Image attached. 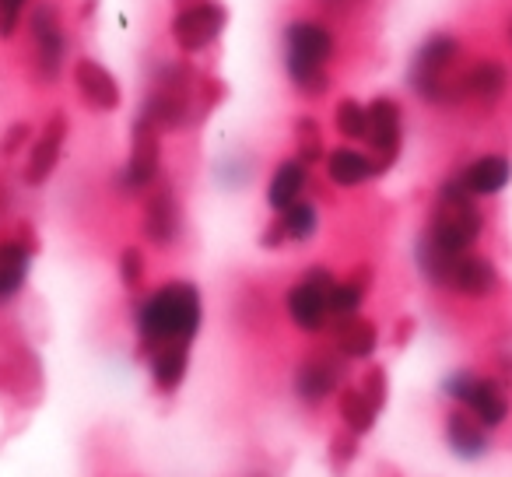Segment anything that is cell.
<instances>
[{
    "instance_id": "4316f807",
    "label": "cell",
    "mask_w": 512,
    "mask_h": 477,
    "mask_svg": "<svg viewBox=\"0 0 512 477\" xmlns=\"http://www.w3.org/2000/svg\"><path fill=\"white\" fill-rule=\"evenodd\" d=\"M341 418H344V425H348V432L365 435L372 425H376L379 411L372 407V400L365 397L358 386H348V390L341 393Z\"/></svg>"
},
{
    "instance_id": "1f68e13d",
    "label": "cell",
    "mask_w": 512,
    "mask_h": 477,
    "mask_svg": "<svg viewBox=\"0 0 512 477\" xmlns=\"http://www.w3.org/2000/svg\"><path fill=\"white\" fill-rule=\"evenodd\" d=\"M32 137H36V130H32V123H11L8 130H4V137H0V155H18V151H25V144H32Z\"/></svg>"
},
{
    "instance_id": "e575fe53",
    "label": "cell",
    "mask_w": 512,
    "mask_h": 477,
    "mask_svg": "<svg viewBox=\"0 0 512 477\" xmlns=\"http://www.w3.org/2000/svg\"><path fill=\"white\" fill-rule=\"evenodd\" d=\"M505 39L512 43V18H509V25H505Z\"/></svg>"
},
{
    "instance_id": "ffe728a7",
    "label": "cell",
    "mask_w": 512,
    "mask_h": 477,
    "mask_svg": "<svg viewBox=\"0 0 512 477\" xmlns=\"http://www.w3.org/2000/svg\"><path fill=\"white\" fill-rule=\"evenodd\" d=\"M456 179H460L463 190H467L470 197H495V193H502L505 186H509L512 162L505 155H495V151H491V155L474 158Z\"/></svg>"
},
{
    "instance_id": "e0dca14e",
    "label": "cell",
    "mask_w": 512,
    "mask_h": 477,
    "mask_svg": "<svg viewBox=\"0 0 512 477\" xmlns=\"http://www.w3.org/2000/svg\"><path fill=\"white\" fill-rule=\"evenodd\" d=\"M341 376H344V365L337 355H309L295 369V393L306 404H323L341 386Z\"/></svg>"
},
{
    "instance_id": "5b68a950",
    "label": "cell",
    "mask_w": 512,
    "mask_h": 477,
    "mask_svg": "<svg viewBox=\"0 0 512 477\" xmlns=\"http://www.w3.org/2000/svg\"><path fill=\"white\" fill-rule=\"evenodd\" d=\"M460 71H463V43L456 36H449V32H432L421 43V50L414 53L407 81H411V92L421 102L453 106V102H460V92H456Z\"/></svg>"
},
{
    "instance_id": "d6a6232c",
    "label": "cell",
    "mask_w": 512,
    "mask_h": 477,
    "mask_svg": "<svg viewBox=\"0 0 512 477\" xmlns=\"http://www.w3.org/2000/svg\"><path fill=\"white\" fill-rule=\"evenodd\" d=\"M358 390L372 400V407H376V411H383V404H386V372L383 369H369Z\"/></svg>"
},
{
    "instance_id": "603a6c76",
    "label": "cell",
    "mask_w": 512,
    "mask_h": 477,
    "mask_svg": "<svg viewBox=\"0 0 512 477\" xmlns=\"http://www.w3.org/2000/svg\"><path fill=\"white\" fill-rule=\"evenodd\" d=\"M446 439L449 449L463 460H477V456L488 453V428L481 425L477 418H470L467 411H453L446 418Z\"/></svg>"
},
{
    "instance_id": "8992f818",
    "label": "cell",
    "mask_w": 512,
    "mask_h": 477,
    "mask_svg": "<svg viewBox=\"0 0 512 477\" xmlns=\"http://www.w3.org/2000/svg\"><path fill=\"white\" fill-rule=\"evenodd\" d=\"M29 25V43H32V67H36L39 81H57L67 67V50H71V39H67V25L60 15L57 4L50 0H36L25 18Z\"/></svg>"
},
{
    "instance_id": "836d02e7",
    "label": "cell",
    "mask_w": 512,
    "mask_h": 477,
    "mask_svg": "<svg viewBox=\"0 0 512 477\" xmlns=\"http://www.w3.org/2000/svg\"><path fill=\"white\" fill-rule=\"evenodd\" d=\"M355 460V439H344V435H334V442H330V463H334L337 470L348 467V463Z\"/></svg>"
},
{
    "instance_id": "3957f363",
    "label": "cell",
    "mask_w": 512,
    "mask_h": 477,
    "mask_svg": "<svg viewBox=\"0 0 512 477\" xmlns=\"http://www.w3.org/2000/svg\"><path fill=\"white\" fill-rule=\"evenodd\" d=\"M481 232H484V214L477 211L474 197H470V193L463 190L460 179L453 176L439 186L432 221H428L425 235H421L418 243L435 253H442L446 260H456V257H463V253L474 250Z\"/></svg>"
},
{
    "instance_id": "30bf717a",
    "label": "cell",
    "mask_w": 512,
    "mask_h": 477,
    "mask_svg": "<svg viewBox=\"0 0 512 477\" xmlns=\"http://www.w3.org/2000/svg\"><path fill=\"white\" fill-rule=\"evenodd\" d=\"M334 274L327 267H309L306 278L285 295V309L292 323L306 334H320L330 323V288H334Z\"/></svg>"
},
{
    "instance_id": "d4e9b609",
    "label": "cell",
    "mask_w": 512,
    "mask_h": 477,
    "mask_svg": "<svg viewBox=\"0 0 512 477\" xmlns=\"http://www.w3.org/2000/svg\"><path fill=\"white\" fill-rule=\"evenodd\" d=\"M334 344L341 358H372L379 348V330H376V323L362 320V316H351V320L337 323Z\"/></svg>"
},
{
    "instance_id": "52a82bcc",
    "label": "cell",
    "mask_w": 512,
    "mask_h": 477,
    "mask_svg": "<svg viewBox=\"0 0 512 477\" xmlns=\"http://www.w3.org/2000/svg\"><path fill=\"white\" fill-rule=\"evenodd\" d=\"M442 390L453 400H460L470 418H477L484 428H498L509 418V393L491 376H477L470 369H460L442 383Z\"/></svg>"
},
{
    "instance_id": "83f0119b",
    "label": "cell",
    "mask_w": 512,
    "mask_h": 477,
    "mask_svg": "<svg viewBox=\"0 0 512 477\" xmlns=\"http://www.w3.org/2000/svg\"><path fill=\"white\" fill-rule=\"evenodd\" d=\"M365 123H369V116H365V106L358 99H341L334 109V127L337 134L344 137V141H365Z\"/></svg>"
},
{
    "instance_id": "ba28073f",
    "label": "cell",
    "mask_w": 512,
    "mask_h": 477,
    "mask_svg": "<svg viewBox=\"0 0 512 477\" xmlns=\"http://www.w3.org/2000/svg\"><path fill=\"white\" fill-rule=\"evenodd\" d=\"M225 25L228 11L221 8L218 0H193L186 8H176V15L169 22V36L183 53H204L218 43Z\"/></svg>"
},
{
    "instance_id": "8fae6325",
    "label": "cell",
    "mask_w": 512,
    "mask_h": 477,
    "mask_svg": "<svg viewBox=\"0 0 512 477\" xmlns=\"http://www.w3.org/2000/svg\"><path fill=\"white\" fill-rule=\"evenodd\" d=\"M158 172H162V134L144 120H137L127 165L120 169L116 183H120L123 193H148L151 186H158Z\"/></svg>"
},
{
    "instance_id": "7402d4cb",
    "label": "cell",
    "mask_w": 512,
    "mask_h": 477,
    "mask_svg": "<svg viewBox=\"0 0 512 477\" xmlns=\"http://www.w3.org/2000/svg\"><path fill=\"white\" fill-rule=\"evenodd\" d=\"M372 176H376V165H372V158L365 151L344 144V148H334L327 155V179L334 186H341V190L369 183Z\"/></svg>"
},
{
    "instance_id": "9a60e30c",
    "label": "cell",
    "mask_w": 512,
    "mask_h": 477,
    "mask_svg": "<svg viewBox=\"0 0 512 477\" xmlns=\"http://www.w3.org/2000/svg\"><path fill=\"white\" fill-rule=\"evenodd\" d=\"M456 92L460 99H470L477 106H495L509 92V67L498 57H477L474 64H463Z\"/></svg>"
},
{
    "instance_id": "f546056e",
    "label": "cell",
    "mask_w": 512,
    "mask_h": 477,
    "mask_svg": "<svg viewBox=\"0 0 512 477\" xmlns=\"http://www.w3.org/2000/svg\"><path fill=\"white\" fill-rule=\"evenodd\" d=\"M36 0H0V39H15Z\"/></svg>"
},
{
    "instance_id": "44dd1931",
    "label": "cell",
    "mask_w": 512,
    "mask_h": 477,
    "mask_svg": "<svg viewBox=\"0 0 512 477\" xmlns=\"http://www.w3.org/2000/svg\"><path fill=\"white\" fill-rule=\"evenodd\" d=\"M306 186H309V165L299 162V158H285V162L274 169L271 186H267V204L278 214L288 211V207L302 200Z\"/></svg>"
},
{
    "instance_id": "4dcf8cb0",
    "label": "cell",
    "mask_w": 512,
    "mask_h": 477,
    "mask_svg": "<svg viewBox=\"0 0 512 477\" xmlns=\"http://www.w3.org/2000/svg\"><path fill=\"white\" fill-rule=\"evenodd\" d=\"M116 271H120V281L123 288H141L144 285V274H148V260H144V253L137 250V246H127V250L120 253V264H116Z\"/></svg>"
},
{
    "instance_id": "d6986e66",
    "label": "cell",
    "mask_w": 512,
    "mask_h": 477,
    "mask_svg": "<svg viewBox=\"0 0 512 477\" xmlns=\"http://www.w3.org/2000/svg\"><path fill=\"white\" fill-rule=\"evenodd\" d=\"M316 228H320V211H316V204L299 200V204H292L288 211H281V218L260 235V243H264L267 250H278V246H288V243H309L316 235Z\"/></svg>"
},
{
    "instance_id": "7a4b0ae2",
    "label": "cell",
    "mask_w": 512,
    "mask_h": 477,
    "mask_svg": "<svg viewBox=\"0 0 512 477\" xmlns=\"http://www.w3.org/2000/svg\"><path fill=\"white\" fill-rule=\"evenodd\" d=\"M281 50H285V74L299 88V95L320 99L330 88V60L337 53L330 25L316 22V18H299V22L285 25Z\"/></svg>"
},
{
    "instance_id": "484cf974",
    "label": "cell",
    "mask_w": 512,
    "mask_h": 477,
    "mask_svg": "<svg viewBox=\"0 0 512 477\" xmlns=\"http://www.w3.org/2000/svg\"><path fill=\"white\" fill-rule=\"evenodd\" d=\"M365 288H369V271H358L344 281H334V288H330V320L341 323L362 313Z\"/></svg>"
},
{
    "instance_id": "2e32d148",
    "label": "cell",
    "mask_w": 512,
    "mask_h": 477,
    "mask_svg": "<svg viewBox=\"0 0 512 477\" xmlns=\"http://www.w3.org/2000/svg\"><path fill=\"white\" fill-rule=\"evenodd\" d=\"M442 288L463 295V299H488V295H495L498 288H502V274H498V267L491 264L488 257L470 250L453 260V267H449V274H446V285Z\"/></svg>"
},
{
    "instance_id": "7c38bea8",
    "label": "cell",
    "mask_w": 512,
    "mask_h": 477,
    "mask_svg": "<svg viewBox=\"0 0 512 477\" xmlns=\"http://www.w3.org/2000/svg\"><path fill=\"white\" fill-rule=\"evenodd\" d=\"M67 130H71L67 116L53 113L50 120L43 123V130L32 137L29 155H25V165H22V183L25 186H43V183H50V179H53L60 158H64Z\"/></svg>"
},
{
    "instance_id": "9c48e42d",
    "label": "cell",
    "mask_w": 512,
    "mask_h": 477,
    "mask_svg": "<svg viewBox=\"0 0 512 477\" xmlns=\"http://www.w3.org/2000/svg\"><path fill=\"white\" fill-rule=\"evenodd\" d=\"M365 144L372 148V165H376V176L390 172L400 158V148H404V113H400L397 99L390 95H379L365 106Z\"/></svg>"
},
{
    "instance_id": "6da1fadb",
    "label": "cell",
    "mask_w": 512,
    "mask_h": 477,
    "mask_svg": "<svg viewBox=\"0 0 512 477\" xmlns=\"http://www.w3.org/2000/svg\"><path fill=\"white\" fill-rule=\"evenodd\" d=\"M204 320V302L190 281H165L151 295H144L134 313L137 341L144 351L165 348V344H186L197 337Z\"/></svg>"
},
{
    "instance_id": "277c9868",
    "label": "cell",
    "mask_w": 512,
    "mask_h": 477,
    "mask_svg": "<svg viewBox=\"0 0 512 477\" xmlns=\"http://www.w3.org/2000/svg\"><path fill=\"white\" fill-rule=\"evenodd\" d=\"M197 113H204V99H197V74H193V67L183 64V60L158 64L151 92L144 95L137 120L155 127L158 134H169V130H183L186 123H193Z\"/></svg>"
},
{
    "instance_id": "5bb4252c",
    "label": "cell",
    "mask_w": 512,
    "mask_h": 477,
    "mask_svg": "<svg viewBox=\"0 0 512 477\" xmlns=\"http://www.w3.org/2000/svg\"><path fill=\"white\" fill-rule=\"evenodd\" d=\"M179 228H183V211H179V200L172 193V186H151L148 200H144L141 214V232L151 246L165 250L179 239Z\"/></svg>"
},
{
    "instance_id": "cb8c5ba5",
    "label": "cell",
    "mask_w": 512,
    "mask_h": 477,
    "mask_svg": "<svg viewBox=\"0 0 512 477\" xmlns=\"http://www.w3.org/2000/svg\"><path fill=\"white\" fill-rule=\"evenodd\" d=\"M148 369L162 393L179 390L186 379V369H190V348L186 344H165V348L148 351Z\"/></svg>"
},
{
    "instance_id": "ac0fdd59",
    "label": "cell",
    "mask_w": 512,
    "mask_h": 477,
    "mask_svg": "<svg viewBox=\"0 0 512 477\" xmlns=\"http://www.w3.org/2000/svg\"><path fill=\"white\" fill-rule=\"evenodd\" d=\"M32 271V243L18 239V235H4L0 239V306H8L11 299L25 292Z\"/></svg>"
},
{
    "instance_id": "4fadbf2b",
    "label": "cell",
    "mask_w": 512,
    "mask_h": 477,
    "mask_svg": "<svg viewBox=\"0 0 512 477\" xmlns=\"http://www.w3.org/2000/svg\"><path fill=\"white\" fill-rule=\"evenodd\" d=\"M71 78H74V92H78V99L85 102L88 109H95V113H116V109H120V102H123L120 81H116L113 71L102 67L99 60H92V57L74 60Z\"/></svg>"
},
{
    "instance_id": "f1b7e54d",
    "label": "cell",
    "mask_w": 512,
    "mask_h": 477,
    "mask_svg": "<svg viewBox=\"0 0 512 477\" xmlns=\"http://www.w3.org/2000/svg\"><path fill=\"white\" fill-rule=\"evenodd\" d=\"M295 141H299V162L306 165H316L323 158V130H320V120H313V116H302L299 123H295Z\"/></svg>"
}]
</instances>
